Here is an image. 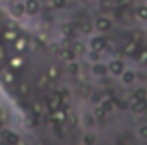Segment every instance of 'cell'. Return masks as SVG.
I'll return each instance as SVG.
<instances>
[{
    "label": "cell",
    "instance_id": "9",
    "mask_svg": "<svg viewBox=\"0 0 147 145\" xmlns=\"http://www.w3.org/2000/svg\"><path fill=\"white\" fill-rule=\"evenodd\" d=\"M0 145H10V144H9V142H5V140H2V142H0Z\"/></svg>",
    "mask_w": 147,
    "mask_h": 145
},
{
    "label": "cell",
    "instance_id": "3",
    "mask_svg": "<svg viewBox=\"0 0 147 145\" xmlns=\"http://www.w3.org/2000/svg\"><path fill=\"white\" fill-rule=\"evenodd\" d=\"M84 144H86V145H92V144H94V135H86Z\"/></svg>",
    "mask_w": 147,
    "mask_h": 145
},
{
    "label": "cell",
    "instance_id": "4",
    "mask_svg": "<svg viewBox=\"0 0 147 145\" xmlns=\"http://www.w3.org/2000/svg\"><path fill=\"white\" fill-rule=\"evenodd\" d=\"M146 108H147V104H146V103H137V104L134 106V109H135V111H144Z\"/></svg>",
    "mask_w": 147,
    "mask_h": 145
},
{
    "label": "cell",
    "instance_id": "11",
    "mask_svg": "<svg viewBox=\"0 0 147 145\" xmlns=\"http://www.w3.org/2000/svg\"><path fill=\"white\" fill-rule=\"evenodd\" d=\"M16 145H26V144H24V142H21V140H19V142H17V144H16Z\"/></svg>",
    "mask_w": 147,
    "mask_h": 145
},
{
    "label": "cell",
    "instance_id": "5",
    "mask_svg": "<svg viewBox=\"0 0 147 145\" xmlns=\"http://www.w3.org/2000/svg\"><path fill=\"white\" fill-rule=\"evenodd\" d=\"M120 68H121V65H120V63H113V65H111V70H113L115 73L120 72Z\"/></svg>",
    "mask_w": 147,
    "mask_h": 145
},
{
    "label": "cell",
    "instance_id": "7",
    "mask_svg": "<svg viewBox=\"0 0 147 145\" xmlns=\"http://www.w3.org/2000/svg\"><path fill=\"white\" fill-rule=\"evenodd\" d=\"M132 77H134V75H132V73H128V75H125V80H127V82H130V80H132Z\"/></svg>",
    "mask_w": 147,
    "mask_h": 145
},
{
    "label": "cell",
    "instance_id": "6",
    "mask_svg": "<svg viewBox=\"0 0 147 145\" xmlns=\"http://www.w3.org/2000/svg\"><path fill=\"white\" fill-rule=\"evenodd\" d=\"M139 133H140V137H146L147 138V126H142V128L139 130Z\"/></svg>",
    "mask_w": 147,
    "mask_h": 145
},
{
    "label": "cell",
    "instance_id": "8",
    "mask_svg": "<svg viewBox=\"0 0 147 145\" xmlns=\"http://www.w3.org/2000/svg\"><path fill=\"white\" fill-rule=\"evenodd\" d=\"M34 111H36V113H39V111H41V106H39V104H36V106H34Z\"/></svg>",
    "mask_w": 147,
    "mask_h": 145
},
{
    "label": "cell",
    "instance_id": "1",
    "mask_svg": "<svg viewBox=\"0 0 147 145\" xmlns=\"http://www.w3.org/2000/svg\"><path fill=\"white\" fill-rule=\"evenodd\" d=\"M2 137H3L5 142H9L10 145H16L19 142V137L16 133H12V132H2Z\"/></svg>",
    "mask_w": 147,
    "mask_h": 145
},
{
    "label": "cell",
    "instance_id": "2",
    "mask_svg": "<svg viewBox=\"0 0 147 145\" xmlns=\"http://www.w3.org/2000/svg\"><path fill=\"white\" fill-rule=\"evenodd\" d=\"M55 119H57V121H63V119H65V113H63V111H57V113H55Z\"/></svg>",
    "mask_w": 147,
    "mask_h": 145
},
{
    "label": "cell",
    "instance_id": "10",
    "mask_svg": "<svg viewBox=\"0 0 147 145\" xmlns=\"http://www.w3.org/2000/svg\"><path fill=\"white\" fill-rule=\"evenodd\" d=\"M120 144H121V145H134V144H130V142H128V144H125L123 140H120Z\"/></svg>",
    "mask_w": 147,
    "mask_h": 145
}]
</instances>
